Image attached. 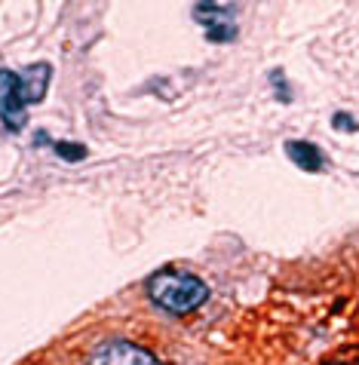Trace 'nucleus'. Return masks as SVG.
Here are the masks:
<instances>
[{"label": "nucleus", "mask_w": 359, "mask_h": 365, "mask_svg": "<svg viewBox=\"0 0 359 365\" xmlns=\"http://www.w3.org/2000/svg\"><path fill=\"white\" fill-rule=\"evenodd\" d=\"M53 148H56V154H61V160H74V163L86 157V148H84V145H68V141H56Z\"/></svg>", "instance_id": "6"}, {"label": "nucleus", "mask_w": 359, "mask_h": 365, "mask_svg": "<svg viewBox=\"0 0 359 365\" xmlns=\"http://www.w3.org/2000/svg\"><path fill=\"white\" fill-rule=\"evenodd\" d=\"M193 16H197V22L203 28H206L209 40H221V43H228V40L237 37V22H233L237 9H233V6L197 4V6H193Z\"/></svg>", "instance_id": "3"}, {"label": "nucleus", "mask_w": 359, "mask_h": 365, "mask_svg": "<svg viewBox=\"0 0 359 365\" xmlns=\"http://www.w3.org/2000/svg\"><path fill=\"white\" fill-rule=\"evenodd\" d=\"M148 295L153 304H160L163 310L169 313H191L197 310L203 301L209 298V289L206 282L191 277V273H178V270H163V273H153L151 282H148Z\"/></svg>", "instance_id": "2"}, {"label": "nucleus", "mask_w": 359, "mask_h": 365, "mask_svg": "<svg viewBox=\"0 0 359 365\" xmlns=\"http://www.w3.org/2000/svg\"><path fill=\"white\" fill-rule=\"evenodd\" d=\"M332 126L335 129H347V133H356V120L350 114H335L332 117Z\"/></svg>", "instance_id": "7"}, {"label": "nucleus", "mask_w": 359, "mask_h": 365, "mask_svg": "<svg viewBox=\"0 0 359 365\" xmlns=\"http://www.w3.org/2000/svg\"><path fill=\"white\" fill-rule=\"evenodd\" d=\"M53 74V68L46 62L28 65L22 74L16 71L0 68V120H4L6 129L19 133L28 123V105L31 101H40L46 96V80Z\"/></svg>", "instance_id": "1"}, {"label": "nucleus", "mask_w": 359, "mask_h": 365, "mask_svg": "<svg viewBox=\"0 0 359 365\" xmlns=\"http://www.w3.org/2000/svg\"><path fill=\"white\" fill-rule=\"evenodd\" d=\"M92 365H160L153 353H148L145 347L138 344H129V341H114L108 347H101L96 353Z\"/></svg>", "instance_id": "4"}, {"label": "nucleus", "mask_w": 359, "mask_h": 365, "mask_svg": "<svg viewBox=\"0 0 359 365\" xmlns=\"http://www.w3.org/2000/svg\"><path fill=\"white\" fill-rule=\"evenodd\" d=\"M285 154L292 157L295 166H301L304 172H320L323 169V150L310 145V141H285Z\"/></svg>", "instance_id": "5"}]
</instances>
